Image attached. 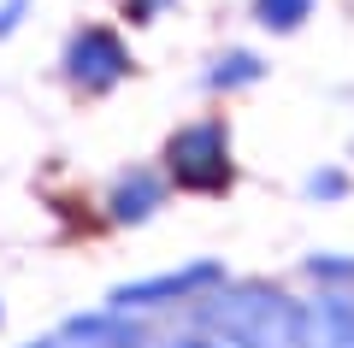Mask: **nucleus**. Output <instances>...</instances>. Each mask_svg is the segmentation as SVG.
<instances>
[{"label":"nucleus","instance_id":"7","mask_svg":"<svg viewBox=\"0 0 354 348\" xmlns=\"http://www.w3.org/2000/svg\"><path fill=\"white\" fill-rule=\"evenodd\" d=\"M59 342L65 348H160L148 319H136V313H113V307H95V313L65 319Z\"/></svg>","mask_w":354,"mask_h":348},{"label":"nucleus","instance_id":"9","mask_svg":"<svg viewBox=\"0 0 354 348\" xmlns=\"http://www.w3.org/2000/svg\"><path fill=\"white\" fill-rule=\"evenodd\" d=\"M319 0H248V24L260 36H301L313 24Z\"/></svg>","mask_w":354,"mask_h":348},{"label":"nucleus","instance_id":"16","mask_svg":"<svg viewBox=\"0 0 354 348\" xmlns=\"http://www.w3.org/2000/svg\"><path fill=\"white\" fill-rule=\"evenodd\" d=\"M0 319H6V307H0Z\"/></svg>","mask_w":354,"mask_h":348},{"label":"nucleus","instance_id":"10","mask_svg":"<svg viewBox=\"0 0 354 348\" xmlns=\"http://www.w3.org/2000/svg\"><path fill=\"white\" fill-rule=\"evenodd\" d=\"M295 272L313 289H342V295H354V254L348 248H307L301 260H295Z\"/></svg>","mask_w":354,"mask_h":348},{"label":"nucleus","instance_id":"6","mask_svg":"<svg viewBox=\"0 0 354 348\" xmlns=\"http://www.w3.org/2000/svg\"><path fill=\"white\" fill-rule=\"evenodd\" d=\"M266 77H272V59H266L260 48H248V42H225L218 53H207V65H201V95H213V100H236V95H248V89H260Z\"/></svg>","mask_w":354,"mask_h":348},{"label":"nucleus","instance_id":"14","mask_svg":"<svg viewBox=\"0 0 354 348\" xmlns=\"http://www.w3.org/2000/svg\"><path fill=\"white\" fill-rule=\"evenodd\" d=\"M160 348H225V342H213V336H201V331H177V336H165Z\"/></svg>","mask_w":354,"mask_h":348},{"label":"nucleus","instance_id":"5","mask_svg":"<svg viewBox=\"0 0 354 348\" xmlns=\"http://www.w3.org/2000/svg\"><path fill=\"white\" fill-rule=\"evenodd\" d=\"M106 224H118V230H136V224H148V219H160L165 207H171V183H165V172L160 165H148V160H136V165H124V172L106 183Z\"/></svg>","mask_w":354,"mask_h":348},{"label":"nucleus","instance_id":"1","mask_svg":"<svg viewBox=\"0 0 354 348\" xmlns=\"http://www.w3.org/2000/svg\"><path fill=\"white\" fill-rule=\"evenodd\" d=\"M183 319H189V331L213 336L225 348H295L307 331V295H290L272 277H236L230 272Z\"/></svg>","mask_w":354,"mask_h":348},{"label":"nucleus","instance_id":"12","mask_svg":"<svg viewBox=\"0 0 354 348\" xmlns=\"http://www.w3.org/2000/svg\"><path fill=\"white\" fill-rule=\"evenodd\" d=\"M171 6H177V0H118V18L142 30V24H160V18L171 12Z\"/></svg>","mask_w":354,"mask_h":348},{"label":"nucleus","instance_id":"2","mask_svg":"<svg viewBox=\"0 0 354 348\" xmlns=\"http://www.w3.org/2000/svg\"><path fill=\"white\" fill-rule=\"evenodd\" d=\"M160 172L171 183V195H195V201H225L236 189V130L225 112H195L165 136L160 148Z\"/></svg>","mask_w":354,"mask_h":348},{"label":"nucleus","instance_id":"3","mask_svg":"<svg viewBox=\"0 0 354 348\" xmlns=\"http://www.w3.org/2000/svg\"><path fill=\"white\" fill-rule=\"evenodd\" d=\"M230 277V266L218 254H195L183 266H165V272L148 277H124V284L106 289V307L113 313H136V319H153V313H189L201 295H213Z\"/></svg>","mask_w":354,"mask_h":348},{"label":"nucleus","instance_id":"8","mask_svg":"<svg viewBox=\"0 0 354 348\" xmlns=\"http://www.w3.org/2000/svg\"><path fill=\"white\" fill-rule=\"evenodd\" d=\"M307 319H313L319 348H354V295H342V289H313V295H307Z\"/></svg>","mask_w":354,"mask_h":348},{"label":"nucleus","instance_id":"13","mask_svg":"<svg viewBox=\"0 0 354 348\" xmlns=\"http://www.w3.org/2000/svg\"><path fill=\"white\" fill-rule=\"evenodd\" d=\"M36 6V0H0V42L18 36V24H24V12Z\"/></svg>","mask_w":354,"mask_h":348},{"label":"nucleus","instance_id":"11","mask_svg":"<svg viewBox=\"0 0 354 348\" xmlns=\"http://www.w3.org/2000/svg\"><path fill=\"white\" fill-rule=\"evenodd\" d=\"M348 195H354V172L337 165V160L313 165V172L301 177V201H313V207H342Z\"/></svg>","mask_w":354,"mask_h":348},{"label":"nucleus","instance_id":"4","mask_svg":"<svg viewBox=\"0 0 354 348\" xmlns=\"http://www.w3.org/2000/svg\"><path fill=\"white\" fill-rule=\"evenodd\" d=\"M59 77L83 100H101V95H113V89H124L130 77H136V53H130V42L118 36L113 24H77L71 36H65Z\"/></svg>","mask_w":354,"mask_h":348},{"label":"nucleus","instance_id":"15","mask_svg":"<svg viewBox=\"0 0 354 348\" xmlns=\"http://www.w3.org/2000/svg\"><path fill=\"white\" fill-rule=\"evenodd\" d=\"M348 160H354V142H348Z\"/></svg>","mask_w":354,"mask_h":348}]
</instances>
